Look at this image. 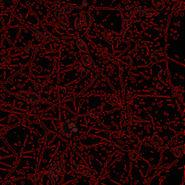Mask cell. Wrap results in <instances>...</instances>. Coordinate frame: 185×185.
<instances>
[{
  "instance_id": "1",
  "label": "cell",
  "mask_w": 185,
  "mask_h": 185,
  "mask_svg": "<svg viewBox=\"0 0 185 185\" xmlns=\"http://www.w3.org/2000/svg\"><path fill=\"white\" fill-rule=\"evenodd\" d=\"M92 22L91 18L88 12L81 11L79 13L78 18L75 21V28L77 29H82L84 32L88 31Z\"/></svg>"
},
{
  "instance_id": "9",
  "label": "cell",
  "mask_w": 185,
  "mask_h": 185,
  "mask_svg": "<svg viewBox=\"0 0 185 185\" xmlns=\"http://www.w3.org/2000/svg\"><path fill=\"white\" fill-rule=\"evenodd\" d=\"M76 45L78 46L79 50L83 51V52L88 53V47L85 42L84 41L83 39L78 38L76 41Z\"/></svg>"
},
{
  "instance_id": "3",
  "label": "cell",
  "mask_w": 185,
  "mask_h": 185,
  "mask_svg": "<svg viewBox=\"0 0 185 185\" xmlns=\"http://www.w3.org/2000/svg\"><path fill=\"white\" fill-rule=\"evenodd\" d=\"M78 130V121L75 119H70L64 121L61 124V134L66 135L67 138L72 136V135L77 132Z\"/></svg>"
},
{
  "instance_id": "4",
  "label": "cell",
  "mask_w": 185,
  "mask_h": 185,
  "mask_svg": "<svg viewBox=\"0 0 185 185\" xmlns=\"http://www.w3.org/2000/svg\"><path fill=\"white\" fill-rule=\"evenodd\" d=\"M19 95L23 100L26 101L29 103H31L32 104H37L41 100L40 95L35 92H19Z\"/></svg>"
},
{
  "instance_id": "27",
  "label": "cell",
  "mask_w": 185,
  "mask_h": 185,
  "mask_svg": "<svg viewBox=\"0 0 185 185\" xmlns=\"http://www.w3.org/2000/svg\"><path fill=\"white\" fill-rule=\"evenodd\" d=\"M37 71H38V72L41 71V67H39L38 68H37Z\"/></svg>"
},
{
  "instance_id": "7",
  "label": "cell",
  "mask_w": 185,
  "mask_h": 185,
  "mask_svg": "<svg viewBox=\"0 0 185 185\" xmlns=\"http://www.w3.org/2000/svg\"><path fill=\"white\" fill-rule=\"evenodd\" d=\"M104 36L105 40L107 41L109 44H112V43H114L116 39H117V38L119 37V35L115 32H111L104 33Z\"/></svg>"
},
{
  "instance_id": "15",
  "label": "cell",
  "mask_w": 185,
  "mask_h": 185,
  "mask_svg": "<svg viewBox=\"0 0 185 185\" xmlns=\"http://www.w3.org/2000/svg\"><path fill=\"white\" fill-rule=\"evenodd\" d=\"M153 4L158 10H162L165 7V3L164 0H152Z\"/></svg>"
},
{
  "instance_id": "22",
  "label": "cell",
  "mask_w": 185,
  "mask_h": 185,
  "mask_svg": "<svg viewBox=\"0 0 185 185\" xmlns=\"http://www.w3.org/2000/svg\"><path fill=\"white\" fill-rule=\"evenodd\" d=\"M108 107H106L104 104H103V111H113L114 109V108H115V107L114 106H113L112 104H109V103H107Z\"/></svg>"
},
{
  "instance_id": "12",
  "label": "cell",
  "mask_w": 185,
  "mask_h": 185,
  "mask_svg": "<svg viewBox=\"0 0 185 185\" xmlns=\"http://www.w3.org/2000/svg\"><path fill=\"white\" fill-rule=\"evenodd\" d=\"M159 79H160L161 81L163 82L165 85H167L169 80V71H167V70H161V71L159 73Z\"/></svg>"
},
{
  "instance_id": "24",
  "label": "cell",
  "mask_w": 185,
  "mask_h": 185,
  "mask_svg": "<svg viewBox=\"0 0 185 185\" xmlns=\"http://www.w3.org/2000/svg\"><path fill=\"white\" fill-rule=\"evenodd\" d=\"M131 38H132V33H130V31L124 32V36H123V39H124L125 41H129L130 39H131Z\"/></svg>"
},
{
  "instance_id": "25",
  "label": "cell",
  "mask_w": 185,
  "mask_h": 185,
  "mask_svg": "<svg viewBox=\"0 0 185 185\" xmlns=\"http://www.w3.org/2000/svg\"><path fill=\"white\" fill-rule=\"evenodd\" d=\"M61 14V12H60V10H59V9H57L55 11V13H54V15H55V17L56 18H58V17H59V15Z\"/></svg>"
},
{
  "instance_id": "20",
  "label": "cell",
  "mask_w": 185,
  "mask_h": 185,
  "mask_svg": "<svg viewBox=\"0 0 185 185\" xmlns=\"http://www.w3.org/2000/svg\"><path fill=\"white\" fill-rule=\"evenodd\" d=\"M57 18L59 19V21L61 23H62L63 25H68V24H69V20H68L67 16L65 14L61 13Z\"/></svg>"
},
{
  "instance_id": "21",
  "label": "cell",
  "mask_w": 185,
  "mask_h": 185,
  "mask_svg": "<svg viewBox=\"0 0 185 185\" xmlns=\"http://www.w3.org/2000/svg\"><path fill=\"white\" fill-rule=\"evenodd\" d=\"M140 121H141L140 118L135 116L134 114H131V116H130V121H131L132 124L135 125V124H138L139 122H140Z\"/></svg>"
},
{
  "instance_id": "23",
  "label": "cell",
  "mask_w": 185,
  "mask_h": 185,
  "mask_svg": "<svg viewBox=\"0 0 185 185\" xmlns=\"http://www.w3.org/2000/svg\"><path fill=\"white\" fill-rule=\"evenodd\" d=\"M139 157V153L136 150H131L130 153V158L132 160H136Z\"/></svg>"
},
{
  "instance_id": "17",
  "label": "cell",
  "mask_w": 185,
  "mask_h": 185,
  "mask_svg": "<svg viewBox=\"0 0 185 185\" xmlns=\"http://www.w3.org/2000/svg\"><path fill=\"white\" fill-rule=\"evenodd\" d=\"M90 70H91V68L89 66H86V65L84 64L80 65V73H81V77H83V78L88 74Z\"/></svg>"
},
{
  "instance_id": "14",
  "label": "cell",
  "mask_w": 185,
  "mask_h": 185,
  "mask_svg": "<svg viewBox=\"0 0 185 185\" xmlns=\"http://www.w3.org/2000/svg\"><path fill=\"white\" fill-rule=\"evenodd\" d=\"M184 2L183 1H177L175 4L174 5L173 7V12L176 13V12H179V11H181V10H184Z\"/></svg>"
},
{
  "instance_id": "19",
  "label": "cell",
  "mask_w": 185,
  "mask_h": 185,
  "mask_svg": "<svg viewBox=\"0 0 185 185\" xmlns=\"http://www.w3.org/2000/svg\"><path fill=\"white\" fill-rule=\"evenodd\" d=\"M183 145H181L180 147H178V148H176L174 149H173V152H174V155H176V157H181V155H183L184 153V148L181 150L182 148Z\"/></svg>"
},
{
  "instance_id": "13",
  "label": "cell",
  "mask_w": 185,
  "mask_h": 185,
  "mask_svg": "<svg viewBox=\"0 0 185 185\" xmlns=\"http://www.w3.org/2000/svg\"><path fill=\"white\" fill-rule=\"evenodd\" d=\"M133 24H134V20H130V19H124L122 22L123 31H128V30L131 28V27L132 26Z\"/></svg>"
},
{
  "instance_id": "26",
  "label": "cell",
  "mask_w": 185,
  "mask_h": 185,
  "mask_svg": "<svg viewBox=\"0 0 185 185\" xmlns=\"http://www.w3.org/2000/svg\"><path fill=\"white\" fill-rule=\"evenodd\" d=\"M82 4H83V6L84 7H85L88 6V3L87 1H83V3H82Z\"/></svg>"
},
{
  "instance_id": "11",
  "label": "cell",
  "mask_w": 185,
  "mask_h": 185,
  "mask_svg": "<svg viewBox=\"0 0 185 185\" xmlns=\"http://www.w3.org/2000/svg\"><path fill=\"white\" fill-rule=\"evenodd\" d=\"M30 30H32L33 33L35 35L36 38V39L38 41H41V42H44L46 40V36L45 35H44V33H42L39 32L38 30H37V29L34 28H30Z\"/></svg>"
},
{
  "instance_id": "18",
  "label": "cell",
  "mask_w": 185,
  "mask_h": 185,
  "mask_svg": "<svg viewBox=\"0 0 185 185\" xmlns=\"http://www.w3.org/2000/svg\"><path fill=\"white\" fill-rule=\"evenodd\" d=\"M39 46L38 45H29L28 46H26L25 49V51L26 52L30 53V54H32V53H35L36 52L38 49Z\"/></svg>"
},
{
  "instance_id": "10",
  "label": "cell",
  "mask_w": 185,
  "mask_h": 185,
  "mask_svg": "<svg viewBox=\"0 0 185 185\" xmlns=\"http://www.w3.org/2000/svg\"><path fill=\"white\" fill-rule=\"evenodd\" d=\"M78 171L80 174L86 176H91V170L88 167L83 165L78 166Z\"/></svg>"
},
{
  "instance_id": "5",
  "label": "cell",
  "mask_w": 185,
  "mask_h": 185,
  "mask_svg": "<svg viewBox=\"0 0 185 185\" xmlns=\"http://www.w3.org/2000/svg\"><path fill=\"white\" fill-rule=\"evenodd\" d=\"M155 13H156V11H155L154 9H152V8L140 10V9H138V10H137V16H140V17L150 18V17L153 16Z\"/></svg>"
},
{
  "instance_id": "16",
  "label": "cell",
  "mask_w": 185,
  "mask_h": 185,
  "mask_svg": "<svg viewBox=\"0 0 185 185\" xmlns=\"http://www.w3.org/2000/svg\"><path fill=\"white\" fill-rule=\"evenodd\" d=\"M61 13L62 14H68L70 13L73 10V7L70 4H64L62 7H61V8L59 9Z\"/></svg>"
},
{
  "instance_id": "2",
  "label": "cell",
  "mask_w": 185,
  "mask_h": 185,
  "mask_svg": "<svg viewBox=\"0 0 185 185\" xmlns=\"http://www.w3.org/2000/svg\"><path fill=\"white\" fill-rule=\"evenodd\" d=\"M64 161L63 160L60 161L59 162L56 163L54 164L52 167L48 171L47 176H49V179H51V183L53 184H55V183L57 181L58 179L61 177L64 173Z\"/></svg>"
},
{
  "instance_id": "6",
  "label": "cell",
  "mask_w": 185,
  "mask_h": 185,
  "mask_svg": "<svg viewBox=\"0 0 185 185\" xmlns=\"http://www.w3.org/2000/svg\"><path fill=\"white\" fill-rule=\"evenodd\" d=\"M132 63V61L131 58L129 57V56H124V57L119 59V66L121 69H129L131 67Z\"/></svg>"
},
{
  "instance_id": "8",
  "label": "cell",
  "mask_w": 185,
  "mask_h": 185,
  "mask_svg": "<svg viewBox=\"0 0 185 185\" xmlns=\"http://www.w3.org/2000/svg\"><path fill=\"white\" fill-rule=\"evenodd\" d=\"M81 61L82 62H83V64L86 65V66H89L90 68H91V70L93 69V68L95 67V63L92 61V58L89 55H87V54L86 55L82 56Z\"/></svg>"
}]
</instances>
